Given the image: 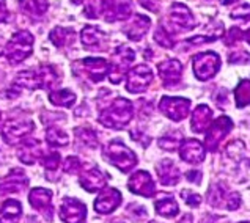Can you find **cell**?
Returning <instances> with one entry per match:
<instances>
[{
	"label": "cell",
	"mask_w": 250,
	"mask_h": 223,
	"mask_svg": "<svg viewBox=\"0 0 250 223\" xmlns=\"http://www.w3.org/2000/svg\"><path fill=\"white\" fill-rule=\"evenodd\" d=\"M134 117V107L131 101L117 98L99 115V123L110 129H123Z\"/></svg>",
	"instance_id": "cell-1"
},
{
	"label": "cell",
	"mask_w": 250,
	"mask_h": 223,
	"mask_svg": "<svg viewBox=\"0 0 250 223\" xmlns=\"http://www.w3.org/2000/svg\"><path fill=\"white\" fill-rule=\"evenodd\" d=\"M33 35L27 30H19L13 35L6 42L5 57L11 64H18L24 61L33 50Z\"/></svg>",
	"instance_id": "cell-2"
},
{
	"label": "cell",
	"mask_w": 250,
	"mask_h": 223,
	"mask_svg": "<svg viewBox=\"0 0 250 223\" xmlns=\"http://www.w3.org/2000/svg\"><path fill=\"white\" fill-rule=\"evenodd\" d=\"M104 156L107 157V161L112 162L123 173L131 171L137 163V156L129 148H126L120 140L110 142L109 146L104 149Z\"/></svg>",
	"instance_id": "cell-3"
},
{
	"label": "cell",
	"mask_w": 250,
	"mask_h": 223,
	"mask_svg": "<svg viewBox=\"0 0 250 223\" xmlns=\"http://www.w3.org/2000/svg\"><path fill=\"white\" fill-rule=\"evenodd\" d=\"M35 124L32 120H28L25 117H21V115H16V117H11L5 121L3 129H2V137L5 143L8 145H16L22 139L33 132Z\"/></svg>",
	"instance_id": "cell-4"
},
{
	"label": "cell",
	"mask_w": 250,
	"mask_h": 223,
	"mask_svg": "<svg viewBox=\"0 0 250 223\" xmlns=\"http://www.w3.org/2000/svg\"><path fill=\"white\" fill-rule=\"evenodd\" d=\"M220 68V57L216 52H202L192 59V69L198 81H209Z\"/></svg>",
	"instance_id": "cell-5"
},
{
	"label": "cell",
	"mask_w": 250,
	"mask_h": 223,
	"mask_svg": "<svg viewBox=\"0 0 250 223\" xmlns=\"http://www.w3.org/2000/svg\"><path fill=\"white\" fill-rule=\"evenodd\" d=\"M134 50L127 46H120L117 47L115 54H113V60L110 63V71H109V81L112 83H120L123 79L126 69L129 68V64L134 61Z\"/></svg>",
	"instance_id": "cell-6"
},
{
	"label": "cell",
	"mask_w": 250,
	"mask_h": 223,
	"mask_svg": "<svg viewBox=\"0 0 250 223\" xmlns=\"http://www.w3.org/2000/svg\"><path fill=\"white\" fill-rule=\"evenodd\" d=\"M153 69L146 64H137L134 66L126 77V90L129 93H142L145 91L149 83L153 82Z\"/></svg>",
	"instance_id": "cell-7"
},
{
	"label": "cell",
	"mask_w": 250,
	"mask_h": 223,
	"mask_svg": "<svg viewBox=\"0 0 250 223\" xmlns=\"http://www.w3.org/2000/svg\"><path fill=\"white\" fill-rule=\"evenodd\" d=\"M159 109L167 118L173 121H181L188 117L190 112V99L164 96L159 102Z\"/></svg>",
	"instance_id": "cell-8"
},
{
	"label": "cell",
	"mask_w": 250,
	"mask_h": 223,
	"mask_svg": "<svg viewBox=\"0 0 250 223\" xmlns=\"http://www.w3.org/2000/svg\"><path fill=\"white\" fill-rule=\"evenodd\" d=\"M208 203L212 207H227L236 211L241 204V197L236 192H228L222 185H212L208 192Z\"/></svg>",
	"instance_id": "cell-9"
},
{
	"label": "cell",
	"mask_w": 250,
	"mask_h": 223,
	"mask_svg": "<svg viewBox=\"0 0 250 223\" xmlns=\"http://www.w3.org/2000/svg\"><path fill=\"white\" fill-rule=\"evenodd\" d=\"M233 123L228 117H220L209 126V131L206 134L205 139V146L209 151H216L220 145V142L225 139V135L231 131Z\"/></svg>",
	"instance_id": "cell-10"
},
{
	"label": "cell",
	"mask_w": 250,
	"mask_h": 223,
	"mask_svg": "<svg viewBox=\"0 0 250 223\" xmlns=\"http://www.w3.org/2000/svg\"><path fill=\"white\" fill-rule=\"evenodd\" d=\"M28 201H30L32 207L40 211L46 217V220L51 222L54 217V207H52V192L42 187H35L28 195Z\"/></svg>",
	"instance_id": "cell-11"
},
{
	"label": "cell",
	"mask_w": 250,
	"mask_h": 223,
	"mask_svg": "<svg viewBox=\"0 0 250 223\" xmlns=\"http://www.w3.org/2000/svg\"><path fill=\"white\" fill-rule=\"evenodd\" d=\"M87 207L76 198H65L60 206V219L65 223H85Z\"/></svg>",
	"instance_id": "cell-12"
},
{
	"label": "cell",
	"mask_w": 250,
	"mask_h": 223,
	"mask_svg": "<svg viewBox=\"0 0 250 223\" xmlns=\"http://www.w3.org/2000/svg\"><path fill=\"white\" fill-rule=\"evenodd\" d=\"M28 185V178L21 168H13L8 175L0 179V195L22 192Z\"/></svg>",
	"instance_id": "cell-13"
},
{
	"label": "cell",
	"mask_w": 250,
	"mask_h": 223,
	"mask_svg": "<svg viewBox=\"0 0 250 223\" xmlns=\"http://www.w3.org/2000/svg\"><path fill=\"white\" fill-rule=\"evenodd\" d=\"M127 187H129L131 192L145 198H151L156 190L154 181L148 171H137V173H134L129 178V181H127Z\"/></svg>",
	"instance_id": "cell-14"
},
{
	"label": "cell",
	"mask_w": 250,
	"mask_h": 223,
	"mask_svg": "<svg viewBox=\"0 0 250 223\" xmlns=\"http://www.w3.org/2000/svg\"><path fill=\"white\" fill-rule=\"evenodd\" d=\"M205 148L202 142H198L195 139H188L183 142V145L180 146V157L181 161L189 162L192 165L202 163L205 159Z\"/></svg>",
	"instance_id": "cell-15"
},
{
	"label": "cell",
	"mask_w": 250,
	"mask_h": 223,
	"mask_svg": "<svg viewBox=\"0 0 250 223\" xmlns=\"http://www.w3.org/2000/svg\"><path fill=\"white\" fill-rule=\"evenodd\" d=\"M158 71H159V76L162 79L164 85H166V87H173V85H176L181 81L183 64L178 60L168 59L158 64Z\"/></svg>",
	"instance_id": "cell-16"
},
{
	"label": "cell",
	"mask_w": 250,
	"mask_h": 223,
	"mask_svg": "<svg viewBox=\"0 0 250 223\" xmlns=\"http://www.w3.org/2000/svg\"><path fill=\"white\" fill-rule=\"evenodd\" d=\"M121 203V193L113 189V187H107L101 192L95 201V211L99 214H110L117 209Z\"/></svg>",
	"instance_id": "cell-17"
},
{
	"label": "cell",
	"mask_w": 250,
	"mask_h": 223,
	"mask_svg": "<svg viewBox=\"0 0 250 223\" xmlns=\"http://www.w3.org/2000/svg\"><path fill=\"white\" fill-rule=\"evenodd\" d=\"M81 66L91 82H101L110 71V63L104 59H83L81 61Z\"/></svg>",
	"instance_id": "cell-18"
},
{
	"label": "cell",
	"mask_w": 250,
	"mask_h": 223,
	"mask_svg": "<svg viewBox=\"0 0 250 223\" xmlns=\"http://www.w3.org/2000/svg\"><path fill=\"white\" fill-rule=\"evenodd\" d=\"M170 20L173 22L176 27L184 28V30H190L194 28L195 24V19L192 16L190 10L186 6L184 3H173L170 8Z\"/></svg>",
	"instance_id": "cell-19"
},
{
	"label": "cell",
	"mask_w": 250,
	"mask_h": 223,
	"mask_svg": "<svg viewBox=\"0 0 250 223\" xmlns=\"http://www.w3.org/2000/svg\"><path fill=\"white\" fill-rule=\"evenodd\" d=\"M79 182L87 192H98L105 189V176L96 167H91L82 171Z\"/></svg>",
	"instance_id": "cell-20"
},
{
	"label": "cell",
	"mask_w": 250,
	"mask_h": 223,
	"mask_svg": "<svg viewBox=\"0 0 250 223\" xmlns=\"http://www.w3.org/2000/svg\"><path fill=\"white\" fill-rule=\"evenodd\" d=\"M149 27H151V19L144 16V14H135L132 20H129L125 27V33L129 40L139 41L144 38V35L149 30Z\"/></svg>",
	"instance_id": "cell-21"
},
{
	"label": "cell",
	"mask_w": 250,
	"mask_h": 223,
	"mask_svg": "<svg viewBox=\"0 0 250 223\" xmlns=\"http://www.w3.org/2000/svg\"><path fill=\"white\" fill-rule=\"evenodd\" d=\"M81 40L85 49L91 50H103L105 49V35L95 25H87L81 33Z\"/></svg>",
	"instance_id": "cell-22"
},
{
	"label": "cell",
	"mask_w": 250,
	"mask_h": 223,
	"mask_svg": "<svg viewBox=\"0 0 250 223\" xmlns=\"http://www.w3.org/2000/svg\"><path fill=\"white\" fill-rule=\"evenodd\" d=\"M156 173H158L162 185H175L180 181V170L170 159H164L156 165Z\"/></svg>",
	"instance_id": "cell-23"
},
{
	"label": "cell",
	"mask_w": 250,
	"mask_h": 223,
	"mask_svg": "<svg viewBox=\"0 0 250 223\" xmlns=\"http://www.w3.org/2000/svg\"><path fill=\"white\" fill-rule=\"evenodd\" d=\"M18 156H19L21 162H24L27 165L35 163L42 156L41 143L38 140H35V139H27V140H24V143L21 145V148L18 151Z\"/></svg>",
	"instance_id": "cell-24"
},
{
	"label": "cell",
	"mask_w": 250,
	"mask_h": 223,
	"mask_svg": "<svg viewBox=\"0 0 250 223\" xmlns=\"http://www.w3.org/2000/svg\"><path fill=\"white\" fill-rule=\"evenodd\" d=\"M211 118H212V110L208 105L200 104L197 109L192 112V118H190L192 131L194 132H205L211 124Z\"/></svg>",
	"instance_id": "cell-25"
},
{
	"label": "cell",
	"mask_w": 250,
	"mask_h": 223,
	"mask_svg": "<svg viewBox=\"0 0 250 223\" xmlns=\"http://www.w3.org/2000/svg\"><path fill=\"white\" fill-rule=\"evenodd\" d=\"M115 0H88L87 6H85V16H88L91 19L101 18L104 19L115 10Z\"/></svg>",
	"instance_id": "cell-26"
},
{
	"label": "cell",
	"mask_w": 250,
	"mask_h": 223,
	"mask_svg": "<svg viewBox=\"0 0 250 223\" xmlns=\"http://www.w3.org/2000/svg\"><path fill=\"white\" fill-rule=\"evenodd\" d=\"M22 204L16 200H6L0 207V223H19Z\"/></svg>",
	"instance_id": "cell-27"
},
{
	"label": "cell",
	"mask_w": 250,
	"mask_h": 223,
	"mask_svg": "<svg viewBox=\"0 0 250 223\" xmlns=\"http://www.w3.org/2000/svg\"><path fill=\"white\" fill-rule=\"evenodd\" d=\"M47 0H19V6L32 18H41L47 11Z\"/></svg>",
	"instance_id": "cell-28"
},
{
	"label": "cell",
	"mask_w": 250,
	"mask_h": 223,
	"mask_svg": "<svg viewBox=\"0 0 250 223\" xmlns=\"http://www.w3.org/2000/svg\"><path fill=\"white\" fill-rule=\"evenodd\" d=\"M38 74L41 81V88H52L60 81V74L57 73V69L51 66V64H42L38 69Z\"/></svg>",
	"instance_id": "cell-29"
},
{
	"label": "cell",
	"mask_w": 250,
	"mask_h": 223,
	"mask_svg": "<svg viewBox=\"0 0 250 223\" xmlns=\"http://www.w3.org/2000/svg\"><path fill=\"white\" fill-rule=\"evenodd\" d=\"M51 41L57 47H65L74 41V30L73 28H65V27H55L51 32Z\"/></svg>",
	"instance_id": "cell-30"
},
{
	"label": "cell",
	"mask_w": 250,
	"mask_h": 223,
	"mask_svg": "<svg viewBox=\"0 0 250 223\" xmlns=\"http://www.w3.org/2000/svg\"><path fill=\"white\" fill-rule=\"evenodd\" d=\"M154 207H156V212L162 217H175L180 211V207H178V203L175 201V198L171 197H162L161 200H158L154 203Z\"/></svg>",
	"instance_id": "cell-31"
},
{
	"label": "cell",
	"mask_w": 250,
	"mask_h": 223,
	"mask_svg": "<svg viewBox=\"0 0 250 223\" xmlns=\"http://www.w3.org/2000/svg\"><path fill=\"white\" fill-rule=\"evenodd\" d=\"M49 101H51L54 105L69 109V107L76 102V95L71 90H55V91H51Z\"/></svg>",
	"instance_id": "cell-32"
},
{
	"label": "cell",
	"mask_w": 250,
	"mask_h": 223,
	"mask_svg": "<svg viewBox=\"0 0 250 223\" xmlns=\"http://www.w3.org/2000/svg\"><path fill=\"white\" fill-rule=\"evenodd\" d=\"M46 140L51 146H66L69 143V139L66 132H63L60 127H49L46 131Z\"/></svg>",
	"instance_id": "cell-33"
},
{
	"label": "cell",
	"mask_w": 250,
	"mask_h": 223,
	"mask_svg": "<svg viewBox=\"0 0 250 223\" xmlns=\"http://www.w3.org/2000/svg\"><path fill=\"white\" fill-rule=\"evenodd\" d=\"M76 139L79 140L83 146L87 148H96L98 146V135L96 132L90 127H77L76 131Z\"/></svg>",
	"instance_id": "cell-34"
},
{
	"label": "cell",
	"mask_w": 250,
	"mask_h": 223,
	"mask_svg": "<svg viewBox=\"0 0 250 223\" xmlns=\"http://www.w3.org/2000/svg\"><path fill=\"white\" fill-rule=\"evenodd\" d=\"M234 99H236V105L239 109L250 104V81L244 79V81L239 82L236 90H234Z\"/></svg>",
	"instance_id": "cell-35"
},
{
	"label": "cell",
	"mask_w": 250,
	"mask_h": 223,
	"mask_svg": "<svg viewBox=\"0 0 250 223\" xmlns=\"http://www.w3.org/2000/svg\"><path fill=\"white\" fill-rule=\"evenodd\" d=\"M132 13V8H131V3L129 2H123L115 6V10H113L109 16L105 18L107 22H113V20H126L127 18L131 16Z\"/></svg>",
	"instance_id": "cell-36"
},
{
	"label": "cell",
	"mask_w": 250,
	"mask_h": 223,
	"mask_svg": "<svg viewBox=\"0 0 250 223\" xmlns=\"http://www.w3.org/2000/svg\"><path fill=\"white\" fill-rule=\"evenodd\" d=\"M181 134L180 132H173V134H167L166 137L159 139V146L162 149H167V151H175L178 146H181Z\"/></svg>",
	"instance_id": "cell-37"
},
{
	"label": "cell",
	"mask_w": 250,
	"mask_h": 223,
	"mask_svg": "<svg viewBox=\"0 0 250 223\" xmlns=\"http://www.w3.org/2000/svg\"><path fill=\"white\" fill-rule=\"evenodd\" d=\"M42 165H44V168L47 171V178L51 176V173H55L57 168H59L60 165V154L52 151V153H49L47 156L42 157Z\"/></svg>",
	"instance_id": "cell-38"
},
{
	"label": "cell",
	"mask_w": 250,
	"mask_h": 223,
	"mask_svg": "<svg viewBox=\"0 0 250 223\" xmlns=\"http://www.w3.org/2000/svg\"><path fill=\"white\" fill-rule=\"evenodd\" d=\"M154 41L156 42H159V44L162 47H166V49H171L175 46V41L171 40V35L166 30V27H159L158 30H156L154 33Z\"/></svg>",
	"instance_id": "cell-39"
},
{
	"label": "cell",
	"mask_w": 250,
	"mask_h": 223,
	"mask_svg": "<svg viewBox=\"0 0 250 223\" xmlns=\"http://www.w3.org/2000/svg\"><path fill=\"white\" fill-rule=\"evenodd\" d=\"M230 18L231 19H241V20H244V22H247V20H250V5H247V3L241 5L239 8L231 11Z\"/></svg>",
	"instance_id": "cell-40"
},
{
	"label": "cell",
	"mask_w": 250,
	"mask_h": 223,
	"mask_svg": "<svg viewBox=\"0 0 250 223\" xmlns=\"http://www.w3.org/2000/svg\"><path fill=\"white\" fill-rule=\"evenodd\" d=\"M181 197L186 201V204L190 206V207H197L200 203H202V197L197 195L194 192H189V190H183L181 192Z\"/></svg>",
	"instance_id": "cell-41"
},
{
	"label": "cell",
	"mask_w": 250,
	"mask_h": 223,
	"mask_svg": "<svg viewBox=\"0 0 250 223\" xmlns=\"http://www.w3.org/2000/svg\"><path fill=\"white\" fill-rule=\"evenodd\" d=\"M230 63H250V54L246 50H236V52L230 54L228 57Z\"/></svg>",
	"instance_id": "cell-42"
},
{
	"label": "cell",
	"mask_w": 250,
	"mask_h": 223,
	"mask_svg": "<svg viewBox=\"0 0 250 223\" xmlns=\"http://www.w3.org/2000/svg\"><path fill=\"white\" fill-rule=\"evenodd\" d=\"M81 168V162L77 157H68L65 161V165H63V170L66 171V173H77V170Z\"/></svg>",
	"instance_id": "cell-43"
},
{
	"label": "cell",
	"mask_w": 250,
	"mask_h": 223,
	"mask_svg": "<svg viewBox=\"0 0 250 223\" xmlns=\"http://www.w3.org/2000/svg\"><path fill=\"white\" fill-rule=\"evenodd\" d=\"M239 40H242V32L239 30L238 27H233V28H230V32H228V35H227V40H225L227 44H228V46H233L234 42L239 41Z\"/></svg>",
	"instance_id": "cell-44"
},
{
	"label": "cell",
	"mask_w": 250,
	"mask_h": 223,
	"mask_svg": "<svg viewBox=\"0 0 250 223\" xmlns=\"http://www.w3.org/2000/svg\"><path fill=\"white\" fill-rule=\"evenodd\" d=\"M200 223H230V222H228V219H225V217H220V215L208 214V215H205Z\"/></svg>",
	"instance_id": "cell-45"
},
{
	"label": "cell",
	"mask_w": 250,
	"mask_h": 223,
	"mask_svg": "<svg viewBox=\"0 0 250 223\" xmlns=\"http://www.w3.org/2000/svg\"><path fill=\"white\" fill-rule=\"evenodd\" d=\"M140 5L144 6V8L149 10V11H154L158 13L159 11V2L158 0H139Z\"/></svg>",
	"instance_id": "cell-46"
},
{
	"label": "cell",
	"mask_w": 250,
	"mask_h": 223,
	"mask_svg": "<svg viewBox=\"0 0 250 223\" xmlns=\"http://www.w3.org/2000/svg\"><path fill=\"white\" fill-rule=\"evenodd\" d=\"M8 19V10H6V0H0V22Z\"/></svg>",
	"instance_id": "cell-47"
},
{
	"label": "cell",
	"mask_w": 250,
	"mask_h": 223,
	"mask_svg": "<svg viewBox=\"0 0 250 223\" xmlns=\"http://www.w3.org/2000/svg\"><path fill=\"white\" fill-rule=\"evenodd\" d=\"M188 179L190 182H194V184H200V181H202V173L200 171H188Z\"/></svg>",
	"instance_id": "cell-48"
},
{
	"label": "cell",
	"mask_w": 250,
	"mask_h": 223,
	"mask_svg": "<svg viewBox=\"0 0 250 223\" xmlns=\"http://www.w3.org/2000/svg\"><path fill=\"white\" fill-rule=\"evenodd\" d=\"M180 223H192V215L190 214H186L184 217L180 220Z\"/></svg>",
	"instance_id": "cell-49"
},
{
	"label": "cell",
	"mask_w": 250,
	"mask_h": 223,
	"mask_svg": "<svg viewBox=\"0 0 250 223\" xmlns=\"http://www.w3.org/2000/svg\"><path fill=\"white\" fill-rule=\"evenodd\" d=\"M224 5H231V3H234V2H238V0H220Z\"/></svg>",
	"instance_id": "cell-50"
},
{
	"label": "cell",
	"mask_w": 250,
	"mask_h": 223,
	"mask_svg": "<svg viewBox=\"0 0 250 223\" xmlns=\"http://www.w3.org/2000/svg\"><path fill=\"white\" fill-rule=\"evenodd\" d=\"M246 40H247V41L250 42V30H249V32L246 33Z\"/></svg>",
	"instance_id": "cell-51"
},
{
	"label": "cell",
	"mask_w": 250,
	"mask_h": 223,
	"mask_svg": "<svg viewBox=\"0 0 250 223\" xmlns=\"http://www.w3.org/2000/svg\"><path fill=\"white\" fill-rule=\"evenodd\" d=\"M73 3H76V5H79V3H82V0H71Z\"/></svg>",
	"instance_id": "cell-52"
},
{
	"label": "cell",
	"mask_w": 250,
	"mask_h": 223,
	"mask_svg": "<svg viewBox=\"0 0 250 223\" xmlns=\"http://www.w3.org/2000/svg\"><path fill=\"white\" fill-rule=\"evenodd\" d=\"M109 223H121V222H118V220H112V222H109Z\"/></svg>",
	"instance_id": "cell-53"
},
{
	"label": "cell",
	"mask_w": 250,
	"mask_h": 223,
	"mask_svg": "<svg viewBox=\"0 0 250 223\" xmlns=\"http://www.w3.org/2000/svg\"><path fill=\"white\" fill-rule=\"evenodd\" d=\"M2 54H3V50H2V47H0V57H2Z\"/></svg>",
	"instance_id": "cell-54"
},
{
	"label": "cell",
	"mask_w": 250,
	"mask_h": 223,
	"mask_svg": "<svg viewBox=\"0 0 250 223\" xmlns=\"http://www.w3.org/2000/svg\"><path fill=\"white\" fill-rule=\"evenodd\" d=\"M0 120H2V113H0Z\"/></svg>",
	"instance_id": "cell-55"
},
{
	"label": "cell",
	"mask_w": 250,
	"mask_h": 223,
	"mask_svg": "<svg viewBox=\"0 0 250 223\" xmlns=\"http://www.w3.org/2000/svg\"><path fill=\"white\" fill-rule=\"evenodd\" d=\"M242 223H249V222H242Z\"/></svg>",
	"instance_id": "cell-56"
}]
</instances>
